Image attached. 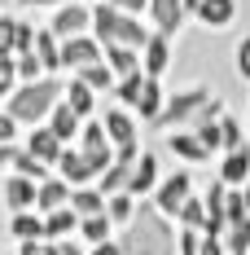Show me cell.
Here are the masks:
<instances>
[{
  "label": "cell",
  "mask_w": 250,
  "mask_h": 255,
  "mask_svg": "<svg viewBox=\"0 0 250 255\" xmlns=\"http://www.w3.org/2000/svg\"><path fill=\"white\" fill-rule=\"evenodd\" d=\"M189 198H193V172L175 167V172H167V176H163V185H158V194L150 198V207L163 216V220H171V225H175Z\"/></svg>",
  "instance_id": "4"
},
{
  "label": "cell",
  "mask_w": 250,
  "mask_h": 255,
  "mask_svg": "<svg viewBox=\"0 0 250 255\" xmlns=\"http://www.w3.org/2000/svg\"><path fill=\"white\" fill-rule=\"evenodd\" d=\"M101 124H105V132H110L114 150H123V145H141V124H136V115H132V110L110 106V110L101 115Z\"/></svg>",
  "instance_id": "11"
},
{
  "label": "cell",
  "mask_w": 250,
  "mask_h": 255,
  "mask_svg": "<svg viewBox=\"0 0 250 255\" xmlns=\"http://www.w3.org/2000/svg\"><path fill=\"white\" fill-rule=\"evenodd\" d=\"M167 97L171 93H163V79H150L145 75V93H141V106H136V115H141V124H158L163 119V110H167Z\"/></svg>",
  "instance_id": "22"
},
{
  "label": "cell",
  "mask_w": 250,
  "mask_h": 255,
  "mask_svg": "<svg viewBox=\"0 0 250 255\" xmlns=\"http://www.w3.org/2000/svg\"><path fill=\"white\" fill-rule=\"evenodd\" d=\"M71 194H75V189H71L66 180H62L57 172H53V176L44 180V185H40V198H35V211H40V216H53V211L71 207Z\"/></svg>",
  "instance_id": "20"
},
{
  "label": "cell",
  "mask_w": 250,
  "mask_h": 255,
  "mask_svg": "<svg viewBox=\"0 0 250 255\" xmlns=\"http://www.w3.org/2000/svg\"><path fill=\"white\" fill-rule=\"evenodd\" d=\"M105 66L119 79L145 75V62H141V49H127V44H105Z\"/></svg>",
  "instance_id": "18"
},
{
  "label": "cell",
  "mask_w": 250,
  "mask_h": 255,
  "mask_svg": "<svg viewBox=\"0 0 250 255\" xmlns=\"http://www.w3.org/2000/svg\"><path fill=\"white\" fill-rule=\"evenodd\" d=\"M71 207H75L79 220H88V216H105V211H110V198L101 194L97 185H88V189H75V194H71Z\"/></svg>",
  "instance_id": "29"
},
{
  "label": "cell",
  "mask_w": 250,
  "mask_h": 255,
  "mask_svg": "<svg viewBox=\"0 0 250 255\" xmlns=\"http://www.w3.org/2000/svg\"><path fill=\"white\" fill-rule=\"evenodd\" d=\"M75 79H83V84H88L92 93H114V88H119V75H114V71H110L105 62H97V66H88V71H79Z\"/></svg>",
  "instance_id": "34"
},
{
  "label": "cell",
  "mask_w": 250,
  "mask_h": 255,
  "mask_svg": "<svg viewBox=\"0 0 250 255\" xmlns=\"http://www.w3.org/2000/svg\"><path fill=\"white\" fill-rule=\"evenodd\" d=\"M202 255H228V247H224V238H202Z\"/></svg>",
  "instance_id": "43"
},
{
  "label": "cell",
  "mask_w": 250,
  "mask_h": 255,
  "mask_svg": "<svg viewBox=\"0 0 250 255\" xmlns=\"http://www.w3.org/2000/svg\"><path fill=\"white\" fill-rule=\"evenodd\" d=\"M31 53L44 62V71H49V75H62V71H66V66H62V40L53 35L49 26H40V35H35V49H31Z\"/></svg>",
  "instance_id": "27"
},
{
  "label": "cell",
  "mask_w": 250,
  "mask_h": 255,
  "mask_svg": "<svg viewBox=\"0 0 250 255\" xmlns=\"http://www.w3.org/2000/svg\"><path fill=\"white\" fill-rule=\"evenodd\" d=\"M206 225H211V211H206V198H189L184 203V211H180V220H175V229H198V233H206Z\"/></svg>",
  "instance_id": "32"
},
{
  "label": "cell",
  "mask_w": 250,
  "mask_h": 255,
  "mask_svg": "<svg viewBox=\"0 0 250 255\" xmlns=\"http://www.w3.org/2000/svg\"><path fill=\"white\" fill-rule=\"evenodd\" d=\"M220 180H224L228 189H246L250 180V145H242V150H233L220 158Z\"/></svg>",
  "instance_id": "21"
},
{
  "label": "cell",
  "mask_w": 250,
  "mask_h": 255,
  "mask_svg": "<svg viewBox=\"0 0 250 255\" xmlns=\"http://www.w3.org/2000/svg\"><path fill=\"white\" fill-rule=\"evenodd\" d=\"M35 35H40V26L18 18V13H4V18H0V53H9V57L31 53L35 49Z\"/></svg>",
  "instance_id": "6"
},
{
  "label": "cell",
  "mask_w": 250,
  "mask_h": 255,
  "mask_svg": "<svg viewBox=\"0 0 250 255\" xmlns=\"http://www.w3.org/2000/svg\"><path fill=\"white\" fill-rule=\"evenodd\" d=\"M49 128L57 132V141H62V145H79V136H83V119H79V115H75L66 102H62V106L49 115Z\"/></svg>",
  "instance_id": "23"
},
{
  "label": "cell",
  "mask_w": 250,
  "mask_h": 255,
  "mask_svg": "<svg viewBox=\"0 0 250 255\" xmlns=\"http://www.w3.org/2000/svg\"><path fill=\"white\" fill-rule=\"evenodd\" d=\"M66 106L75 110V115H79V119H83V124H88V119L97 115V93H92V88H88L83 79L66 75Z\"/></svg>",
  "instance_id": "24"
},
{
  "label": "cell",
  "mask_w": 250,
  "mask_h": 255,
  "mask_svg": "<svg viewBox=\"0 0 250 255\" xmlns=\"http://www.w3.org/2000/svg\"><path fill=\"white\" fill-rule=\"evenodd\" d=\"M9 238L18 247L22 242H49V225L40 211H18V216H9Z\"/></svg>",
  "instance_id": "16"
},
{
  "label": "cell",
  "mask_w": 250,
  "mask_h": 255,
  "mask_svg": "<svg viewBox=\"0 0 250 255\" xmlns=\"http://www.w3.org/2000/svg\"><path fill=\"white\" fill-rule=\"evenodd\" d=\"M171 57H175L171 35L154 31V35H150V44H145V53H141V62H145V75H150V79H163V71L171 66Z\"/></svg>",
  "instance_id": "15"
},
{
  "label": "cell",
  "mask_w": 250,
  "mask_h": 255,
  "mask_svg": "<svg viewBox=\"0 0 250 255\" xmlns=\"http://www.w3.org/2000/svg\"><path fill=\"white\" fill-rule=\"evenodd\" d=\"M163 145H167V154H175L180 163H206V158H211V150L198 141V132H167Z\"/></svg>",
  "instance_id": "19"
},
{
  "label": "cell",
  "mask_w": 250,
  "mask_h": 255,
  "mask_svg": "<svg viewBox=\"0 0 250 255\" xmlns=\"http://www.w3.org/2000/svg\"><path fill=\"white\" fill-rule=\"evenodd\" d=\"M18 119H13V115H4V110H0V145H18Z\"/></svg>",
  "instance_id": "39"
},
{
  "label": "cell",
  "mask_w": 250,
  "mask_h": 255,
  "mask_svg": "<svg viewBox=\"0 0 250 255\" xmlns=\"http://www.w3.org/2000/svg\"><path fill=\"white\" fill-rule=\"evenodd\" d=\"M141 93H145V75H132V79H119V88H114V97L123 110L136 115V106H141Z\"/></svg>",
  "instance_id": "36"
},
{
  "label": "cell",
  "mask_w": 250,
  "mask_h": 255,
  "mask_svg": "<svg viewBox=\"0 0 250 255\" xmlns=\"http://www.w3.org/2000/svg\"><path fill=\"white\" fill-rule=\"evenodd\" d=\"M150 35H154L150 22H141L136 13H123V18H119V35H114V44H127V49H141V53H145Z\"/></svg>",
  "instance_id": "26"
},
{
  "label": "cell",
  "mask_w": 250,
  "mask_h": 255,
  "mask_svg": "<svg viewBox=\"0 0 250 255\" xmlns=\"http://www.w3.org/2000/svg\"><path fill=\"white\" fill-rule=\"evenodd\" d=\"M193 22H202L206 31H228V26L237 22V0H202Z\"/></svg>",
  "instance_id": "17"
},
{
  "label": "cell",
  "mask_w": 250,
  "mask_h": 255,
  "mask_svg": "<svg viewBox=\"0 0 250 255\" xmlns=\"http://www.w3.org/2000/svg\"><path fill=\"white\" fill-rule=\"evenodd\" d=\"M44 225H49V242H71V238H79V220L75 207H62V211H53V216H44Z\"/></svg>",
  "instance_id": "28"
},
{
  "label": "cell",
  "mask_w": 250,
  "mask_h": 255,
  "mask_svg": "<svg viewBox=\"0 0 250 255\" xmlns=\"http://www.w3.org/2000/svg\"><path fill=\"white\" fill-rule=\"evenodd\" d=\"M0 163H4V176L13 172V176H26V180H44L53 176V167H44L35 154H26V145H0Z\"/></svg>",
  "instance_id": "8"
},
{
  "label": "cell",
  "mask_w": 250,
  "mask_h": 255,
  "mask_svg": "<svg viewBox=\"0 0 250 255\" xmlns=\"http://www.w3.org/2000/svg\"><path fill=\"white\" fill-rule=\"evenodd\" d=\"M233 75L242 79V84H250V31L233 44Z\"/></svg>",
  "instance_id": "37"
},
{
  "label": "cell",
  "mask_w": 250,
  "mask_h": 255,
  "mask_svg": "<svg viewBox=\"0 0 250 255\" xmlns=\"http://www.w3.org/2000/svg\"><path fill=\"white\" fill-rule=\"evenodd\" d=\"M88 255H123V242H101V247H88Z\"/></svg>",
  "instance_id": "44"
},
{
  "label": "cell",
  "mask_w": 250,
  "mask_h": 255,
  "mask_svg": "<svg viewBox=\"0 0 250 255\" xmlns=\"http://www.w3.org/2000/svg\"><path fill=\"white\" fill-rule=\"evenodd\" d=\"M18 255H62V242H22Z\"/></svg>",
  "instance_id": "40"
},
{
  "label": "cell",
  "mask_w": 250,
  "mask_h": 255,
  "mask_svg": "<svg viewBox=\"0 0 250 255\" xmlns=\"http://www.w3.org/2000/svg\"><path fill=\"white\" fill-rule=\"evenodd\" d=\"M136 216H141V198H132V194H114V198H110V220H114L119 229H132Z\"/></svg>",
  "instance_id": "33"
},
{
  "label": "cell",
  "mask_w": 250,
  "mask_h": 255,
  "mask_svg": "<svg viewBox=\"0 0 250 255\" xmlns=\"http://www.w3.org/2000/svg\"><path fill=\"white\" fill-rule=\"evenodd\" d=\"M215 102V88L211 84H189V88H175L171 97H167V110H163V119H158V132H189V128L198 124L202 115H206V106Z\"/></svg>",
  "instance_id": "3"
},
{
  "label": "cell",
  "mask_w": 250,
  "mask_h": 255,
  "mask_svg": "<svg viewBox=\"0 0 250 255\" xmlns=\"http://www.w3.org/2000/svg\"><path fill=\"white\" fill-rule=\"evenodd\" d=\"M97 62H105V44H101L97 35H75V40L62 44V66H66V75H79V71L97 66Z\"/></svg>",
  "instance_id": "7"
},
{
  "label": "cell",
  "mask_w": 250,
  "mask_h": 255,
  "mask_svg": "<svg viewBox=\"0 0 250 255\" xmlns=\"http://www.w3.org/2000/svg\"><path fill=\"white\" fill-rule=\"evenodd\" d=\"M22 145H26V154H35V158H40L44 167H53V172H57V163H62V154H66V145L57 141V132H53L49 124H44V128H31Z\"/></svg>",
  "instance_id": "13"
},
{
  "label": "cell",
  "mask_w": 250,
  "mask_h": 255,
  "mask_svg": "<svg viewBox=\"0 0 250 255\" xmlns=\"http://www.w3.org/2000/svg\"><path fill=\"white\" fill-rule=\"evenodd\" d=\"M242 194H246V207H250V180H246V189H242Z\"/></svg>",
  "instance_id": "47"
},
{
  "label": "cell",
  "mask_w": 250,
  "mask_h": 255,
  "mask_svg": "<svg viewBox=\"0 0 250 255\" xmlns=\"http://www.w3.org/2000/svg\"><path fill=\"white\" fill-rule=\"evenodd\" d=\"M202 238H206V233H198V229H180L175 251H180V255H202Z\"/></svg>",
  "instance_id": "38"
},
{
  "label": "cell",
  "mask_w": 250,
  "mask_h": 255,
  "mask_svg": "<svg viewBox=\"0 0 250 255\" xmlns=\"http://www.w3.org/2000/svg\"><path fill=\"white\" fill-rule=\"evenodd\" d=\"M175 238L180 229H171V220H163L154 207H141L136 225L123 238V255H175Z\"/></svg>",
  "instance_id": "2"
},
{
  "label": "cell",
  "mask_w": 250,
  "mask_h": 255,
  "mask_svg": "<svg viewBox=\"0 0 250 255\" xmlns=\"http://www.w3.org/2000/svg\"><path fill=\"white\" fill-rule=\"evenodd\" d=\"M246 132H250V115H246Z\"/></svg>",
  "instance_id": "49"
},
{
  "label": "cell",
  "mask_w": 250,
  "mask_h": 255,
  "mask_svg": "<svg viewBox=\"0 0 250 255\" xmlns=\"http://www.w3.org/2000/svg\"><path fill=\"white\" fill-rule=\"evenodd\" d=\"M132 172H136V163H114L105 176L97 180V189L105 198H114V194H127V185H132Z\"/></svg>",
  "instance_id": "31"
},
{
  "label": "cell",
  "mask_w": 250,
  "mask_h": 255,
  "mask_svg": "<svg viewBox=\"0 0 250 255\" xmlns=\"http://www.w3.org/2000/svg\"><path fill=\"white\" fill-rule=\"evenodd\" d=\"M4 255H18V251H4Z\"/></svg>",
  "instance_id": "50"
},
{
  "label": "cell",
  "mask_w": 250,
  "mask_h": 255,
  "mask_svg": "<svg viewBox=\"0 0 250 255\" xmlns=\"http://www.w3.org/2000/svg\"><path fill=\"white\" fill-rule=\"evenodd\" d=\"M114 229H119V225L110 220V211H105V216H88V220L79 225V242H83V247H101V242H114Z\"/></svg>",
  "instance_id": "30"
},
{
  "label": "cell",
  "mask_w": 250,
  "mask_h": 255,
  "mask_svg": "<svg viewBox=\"0 0 250 255\" xmlns=\"http://www.w3.org/2000/svg\"><path fill=\"white\" fill-rule=\"evenodd\" d=\"M62 102H66V79L49 75V79H40V84H22V88L4 102V115H13V119L26 124V128H44L49 115Z\"/></svg>",
  "instance_id": "1"
},
{
  "label": "cell",
  "mask_w": 250,
  "mask_h": 255,
  "mask_svg": "<svg viewBox=\"0 0 250 255\" xmlns=\"http://www.w3.org/2000/svg\"><path fill=\"white\" fill-rule=\"evenodd\" d=\"M44 26H49L62 44H66V40H75V35H92V4L71 0V4H62V9H57Z\"/></svg>",
  "instance_id": "5"
},
{
  "label": "cell",
  "mask_w": 250,
  "mask_h": 255,
  "mask_svg": "<svg viewBox=\"0 0 250 255\" xmlns=\"http://www.w3.org/2000/svg\"><path fill=\"white\" fill-rule=\"evenodd\" d=\"M184 4H189V13H198V9H202V0H184Z\"/></svg>",
  "instance_id": "46"
},
{
  "label": "cell",
  "mask_w": 250,
  "mask_h": 255,
  "mask_svg": "<svg viewBox=\"0 0 250 255\" xmlns=\"http://www.w3.org/2000/svg\"><path fill=\"white\" fill-rule=\"evenodd\" d=\"M110 4H114V9H123V13H136V18H141V13H150V0H110Z\"/></svg>",
  "instance_id": "42"
},
{
  "label": "cell",
  "mask_w": 250,
  "mask_h": 255,
  "mask_svg": "<svg viewBox=\"0 0 250 255\" xmlns=\"http://www.w3.org/2000/svg\"><path fill=\"white\" fill-rule=\"evenodd\" d=\"M119 18H123V9H114L110 0L92 4V35H97L101 44H114V35H119Z\"/></svg>",
  "instance_id": "25"
},
{
  "label": "cell",
  "mask_w": 250,
  "mask_h": 255,
  "mask_svg": "<svg viewBox=\"0 0 250 255\" xmlns=\"http://www.w3.org/2000/svg\"><path fill=\"white\" fill-rule=\"evenodd\" d=\"M145 18H150V26L154 31H163V35H180V26L189 22V18H193V13H189V4H184V0H150V13H145Z\"/></svg>",
  "instance_id": "9"
},
{
  "label": "cell",
  "mask_w": 250,
  "mask_h": 255,
  "mask_svg": "<svg viewBox=\"0 0 250 255\" xmlns=\"http://www.w3.org/2000/svg\"><path fill=\"white\" fill-rule=\"evenodd\" d=\"M224 247H228V255H250V216H246V220H233V225H228Z\"/></svg>",
  "instance_id": "35"
},
{
  "label": "cell",
  "mask_w": 250,
  "mask_h": 255,
  "mask_svg": "<svg viewBox=\"0 0 250 255\" xmlns=\"http://www.w3.org/2000/svg\"><path fill=\"white\" fill-rule=\"evenodd\" d=\"M35 198H40V180H26V176H4V211L18 216V211H35Z\"/></svg>",
  "instance_id": "14"
},
{
  "label": "cell",
  "mask_w": 250,
  "mask_h": 255,
  "mask_svg": "<svg viewBox=\"0 0 250 255\" xmlns=\"http://www.w3.org/2000/svg\"><path fill=\"white\" fill-rule=\"evenodd\" d=\"M83 4H101V0H83Z\"/></svg>",
  "instance_id": "48"
},
{
  "label": "cell",
  "mask_w": 250,
  "mask_h": 255,
  "mask_svg": "<svg viewBox=\"0 0 250 255\" xmlns=\"http://www.w3.org/2000/svg\"><path fill=\"white\" fill-rule=\"evenodd\" d=\"M13 4H18V9H31V13H40V9H53V13H57V9L71 4V0H13Z\"/></svg>",
  "instance_id": "41"
},
{
  "label": "cell",
  "mask_w": 250,
  "mask_h": 255,
  "mask_svg": "<svg viewBox=\"0 0 250 255\" xmlns=\"http://www.w3.org/2000/svg\"><path fill=\"white\" fill-rule=\"evenodd\" d=\"M158 185H163V163H158V154H154V150H145V154H141V163H136V172H132L127 194H132V198H154Z\"/></svg>",
  "instance_id": "12"
},
{
  "label": "cell",
  "mask_w": 250,
  "mask_h": 255,
  "mask_svg": "<svg viewBox=\"0 0 250 255\" xmlns=\"http://www.w3.org/2000/svg\"><path fill=\"white\" fill-rule=\"evenodd\" d=\"M57 176L66 180L71 189H88V185H97V180H101V172L83 158V150H79V145H66L62 163H57Z\"/></svg>",
  "instance_id": "10"
},
{
  "label": "cell",
  "mask_w": 250,
  "mask_h": 255,
  "mask_svg": "<svg viewBox=\"0 0 250 255\" xmlns=\"http://www.w3.org/2000/svg\"><path fill=\"white\" fill-rule=\"evenodd\" d=\"M62 255H88V247H83V242H75V238H71V242H62Z\"/></svg>",
  "instance_id": "45"
}]
</instances>
